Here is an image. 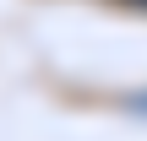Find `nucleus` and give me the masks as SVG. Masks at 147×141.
<instances>
[{
  "instance_id": "1",
  "label": "nucleus",
  "mask_w": 147,
  "mask_h": 141,
  "mask_svg": "<svg viewBox=\"0 0 147 141\" xmlns=\"http://www.w3.org/2000/svg\"><path fill=\"white\" fill-rule=\"evenodd\" d=\"M131 5H147V0H131Z\"/></svg>"
}]
</instances>
